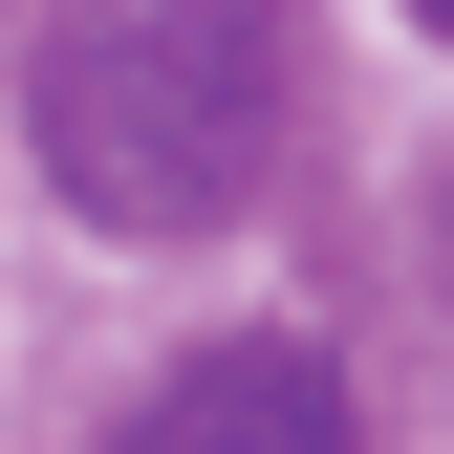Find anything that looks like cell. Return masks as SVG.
I'll use <instances>...</instances> for the list:
<instances>
[{"instance_id": "cell-1", "label": "cell", "mask_w": 454, "mask_h": 454, "mask_svg": "<svg viewBox=\"0 0 454 454\" xmlns=\"http://www.w3.org/2000/svg\"><path fill=\"white\" fill-rule=\"evenodd\" d=\"M43 174L87 239H216L281 174V108H303V22L281 0H87L43 43Z\"/></svg>"}, {"instance_id": "cell-2", "label": "cell", "mask_w": 454, "mask_h": 454, "mask_svg": "<svg viewBox=\"0 0 454 454\" xmlns=\"http://www.w3.org/2000/svg\"><path fill=\"white\" fill-rule=\"evenodd\" d=\"M108 454H347V368H325V347H281V325H260V347H195V368L152 389Z\"/></svg>"}]
</instances>
